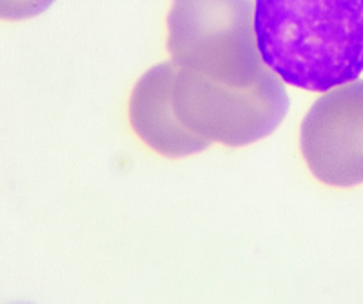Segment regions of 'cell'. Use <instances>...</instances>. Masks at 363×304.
<instances>
[{"label": "cell", "mask_w": 363, "mask_h": 304, "mask_svg": "<svg viewBox=\"0 0 363 304\" xmlns=\"http://www.w3.org/2000/svg\"><path fill=\"white\" fill-rule=\"evenodd\" d=\"M264 64L285 84L325 93L363 73V0H255Z\"/></svg>", "instance_id": "cell-1"}, {"label": "cell", "mask_w": 363, "mask_h": 304, "mask_svg": "<svg viewBox=\"0 0 363 304\" xmlns=\"http://www.w3.org/2000/svg\"><path fill=\"white\" fill-rule=\"evenodd\" d=\"M173 104L178 119L191 131L223 146L242 148L274 134L291 102L285 82L269 67L244 88L180 67Z\"/></svg>", "instance_id": "cell-3"}, {"label": "cell", "mask_w": 363, "mask_h": 304, "mask_svg": "<svg viewBox=\"0 0 363 304\" xmlns=\"http://www.w3.org/2000/svg\"><path fill=\"white\" fill-rule=\"evenodd\" d=\"M167 51L177 66L240 88L267 67L256 37L255 0H173Z\"/></svg>", "instance_id": "cell-2"}, {"label": "cell", "mask_w": 363, "mask_h": 304, "mask_svg": "<svg viewBox=\"0 0 363 304\" xmlns=\"http://www.w3.org/2000/svg\"><path fill=\"white\" fill-rule=\"evenodd\" d=\"M55 0H0V17L4 21H28L53 4Z\"/></svg>", "instance_id": "cell-6"}, {"label": "cell", "mask_w": 363, "mask_h": 304, "mask_svg": "<svg viewBox=\"0 0 363 304\" xmlns=\"http://www.w3.org/2000/svg\"><path fill=\"white\" fill-rule=\"evenodd\" d=\"M300 150L320 183L363 184V80L323 93L301 121Z\"/></svg>", "instance_id": "cell-4"}, {"label": "cell", "mask_w": 363, "mask_h": 304, "mask_svg": "<svg viewBox=\"0 0 363 304\" xmlns=\"http://www.w3.org/2000/svg\"><path fill=\"white\" fill-rule=\"evenodd\" d=\"M178 70L180 66L173 60L153 66L136 82L129 100L133 131L167 158L189 157L211 146V141L191 131L174 112L173 88Z\"/></svg>", "instance_id": "cell-5"}]
</instances>
